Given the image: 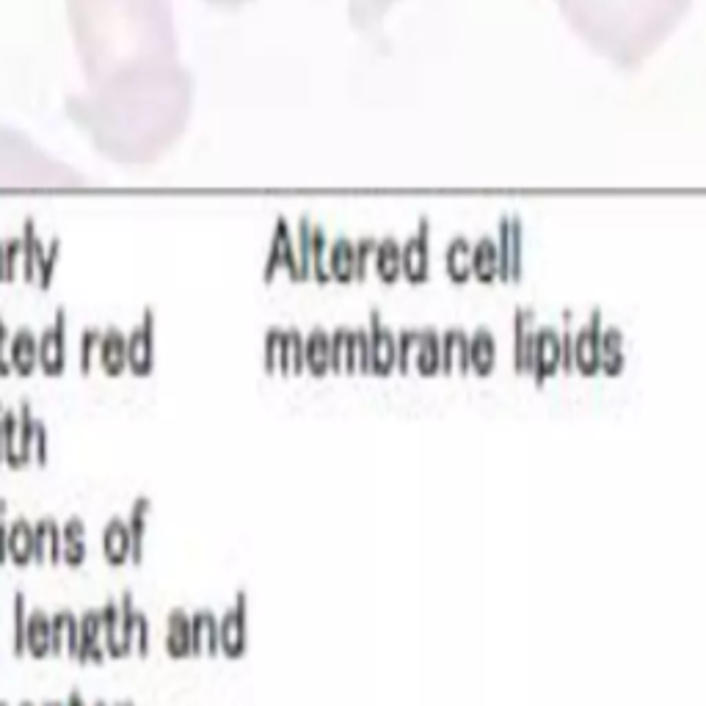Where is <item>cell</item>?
I'll return each instance as SVG.
<instances>
[{
  "label": "cell",
  "mask_w": 706,
  "mask_h": 706,
  "mask_svg": "<svg viewBox=\"0 0 706 706\" xmlns=\"http://www.w3.org/2000/svg\"><path fill=\"white\" fill-rule=\"evenodd\" d=\"M331 370L334 373H370L367 329H337L331 334Z\"/></svg>",
  "instance_id": "cell-1"
},
{
  "label": "cell",
  "mask_w": 706,
  "mask_h": 706,
  "mask_svg": "<svg viewBox=\"0 0 706 706\" xmlns=\"http://www.w3.org/2000/svg\"><path fill=\"white\" fill-rule=\"evenodd\" d=\"M522 238V218H502L500 235H497V279H502V282L522 279Z\"/></svg>",
  "instance_id": "cell-2"
},
{
  "label": "cell",
  "mask_w": 706,
  "mask_h": 706,
  "mask_svg": "<svg viewBox=\"0 0 706 706\" xmlns=\"http://www.w3.org/2000/svg\"><path fill=\"white\" fill-rule=\"evenodd\" d=\"M265 367L282 373H301L304 370V340L296 329H274L265 337Z\"/></svg>",
  "instance_id": "cell-3"
},
{
  "label": "cell",
  "mask_w": 706,
  "mask_h": 706,
  "mask_svg": "<svg viewBox=\"0 0 706 706\" xmlns=\"http://www.w3.org/2000/svg\"><path fill=\"white\" fill-rule=\"evenodd\" d=\"M367 340H370V373L373 376H389L398 367V337L381 320L378 309L370 312Z\"/></svg>",
  "instance_id": "cell-4"
},
{
  "label": "cell",
  "mask_w": 706,
  "mask_h": 706,
  "mask_svg": "<svg viewBox=\"0 0 706 706\" xmlns=\"http://www.w3.org/2000/svg\"><path fill=\"white\" fill-rule=\"evenodd\" d=\"M400 271L409 282H425L431 271V221L422 218L417 232L400 246Z\"/></svg>",
  "instance_id": "cell-5"
},
{
  "label": "cell",
  "mask_w": 706,
  "mask_h": 706,
  "mask_svg": "<svg viewBox=\"0 0 706 706\" xmlns=\"http://www.w3.org/2000/svg\"><path fill=\"white\" fill-rule=\"evenodd\" d=\"M602 309H593L591 320L574 331L571 342V362L580 370L582 376H593L599 370V340H602Z\"/></svg>",
  "instance_id": "cell-6"
},
{
  "label": "cell",
  "mask_w": 706,
  "mask_h": 706,
  "mask_svg": "<svg viewBox=\"0 0 706 706\" xmlns=\"http://www.w3.org/2000/svg\"><path fill=\"white\" fill-rule=\"evenodd\" d=\"M36 359H39V365H42L47 376H61L64 373V367H67V315H64V309H58L56 323L45 331Z\"/></svg>",
  "instance_id": "cell-7"
},
{
  "label": "cell",
  "mask_w": 706,
  "mask_h": 706,
  "mask_svg": "<svg viewBox=\"0 0 706 706\" xmlns=\"http://www.w3.org/2000/svg\"><path fill=\"white\" fill-rule=\"evenodd\" d=\"M560 365H563V334L558 329H552V326L538 329L530 376L536 378V384H544Z\"/></svg>",
  "instance_id": "cell-8"
},
{
  "label": "cell",
  "mask_w": 706,
  "mask_h": 706,
  "mask_svg": "<svg viewBox=\"0 0 706 706\" xmlns=\"http://www.w3.org/2000/svg\"><path fill=\"white\" fill-rule=\"evenodd\" d=\"M536 331L533 309H516V315H513V367H516V373H530L533 370Z\"/></svg>",
  "instance_id": "cell-9"
},
{
  "label": "cell",
  "mask_w": 706,
  "mask_h": 706,
  "mask_svg": "<svg viewBox=\"0 0 706 706\" xmlns=\"http://www.w3.org/2000/svg\"><path fill=\"white\" fill-rule=\"evenodd\" d=\"M155 318L152 309L144 312V323L133 331V337L127 342V365L133 367L136 376H149V370L155 365Z\"/></svg>",
  "instance_id": "cell-10"
},
{
  "label": "cell",
  "mask_w": 706,
  "mask_h": 706,
  "mask_svg": "<svg viewBox=\"0 0 706 706\" xmlns=\"http://www.w3.org/2000/svg\"><path fill=\"white\" fill-rule=\"evenodd\" d=\"M276 268H287L290 276L298 279V254H296V243H293V235H290V227H287L285 218H279L274 232V243H271V254H268V262H265V279L271 282L276 274Z\"/></svg>",
  "instance_id": "cell-11"
},
{
  "label": "cell",
  "mask_w": 706,
  "mask_h": 706,
  "mask_svg": "<svg viewBox=\"0 0 706 706\" xmlns=\"http://www.w3.org/2000/svg\"><path fill=\"white\" fill-rule=\"evenodd\" d=\"M442 370L445 373H469V334L464 329H450L442 334Z\"/></svg>",
  "instance_id": "cell-12"
},
{
  "label": "cell",
  "mask_w": 706,
  "mask_h": 706,
  "mask_svg": "<svg viewBox=\"0 0 706 706\" xmlns=\"http://www.w3.org/2000/svg\"><path fill=\"white\" fill-rule=\"evenodd\" d=\"M304 365L312 376H326L331 370V334L323 329L309 331L304 342Z\"/></svg>",
  "instance_id": "cell-13"
},
{
  "label": "cell",
  "mask_w": 706,
  "mask_h": 706,
  "mask_svg": "<svg viewBox=\"0 0 706 706\" xmlns=\"http://www.w3.org/2000/svg\"><path fill=\"white\" fill-rule=\"evenodd\" d=\"M414 367L420 370L422 376H436L442 370V337L433 329H420Z\"/></svg>",
  "instance_id": "cell-14"
},
{
  "label": "cell",
  "mask_w": 706,
  "mask_h": 706,
  "mask_svg": "<svg viewBox=\"0 0 706 706\" xmlns=\"http://www.w3.org/2000/svg\"><path fill=\"white\" fill-rule=\"evenodd\" d=\"M627 362V353H624V334L621 329H602V340H599V370H604L607 376L621 373V367Z\"/></svg>",
  "instance_id": "cell-15"
},
{
  "label": "cell",
  "mask_w": 706,
  "mask_h": 706,
  "mask_svg": "<svg viewBox=\"0 0 706 706\" xmlns=\"http://www.w3.org/2000/svg\"><path fill=\"white\" fill-rule=\"evenodd\" d=\"M100 359H103V370L108 376H119L127 367V342L119 329H108L100 334Z\"/></svg>",
  "instance_id": "cell-16"
},
{
  "label": "cell",
  "mask_w": 706,
  "mask_h": 706,
  "mask_svg": "<svg viewBox=\"0 0 706 706\" xmlns=\"http://www.w3.org/2000/svg\"><path fill=\"white\" fill-rule=\"evenodd\" d=\"M497 362V342L489 329H478L469 337V365L480 376H489Z\"/></svg>",
  "instance_id": "cell-17"
},
{
  "label": "cell",
  "mask_w": 706,
  "mask_h": 706,
  "mask_svg": "<svg viewBox=\"0 0 706 706\" xmlns=\"http://www.w3.org/2000/svg\"><path fill=\"white\" fill-rule=\"evenodd\" d=\"M472 254H475V243L469 238L450 240V246L445 251L447 276L456 279V282H467L472 276Z\"/></svg>",
  "instance_id": "cell-18"
},
{
  "label": "cell",
  "mask_w": 706,
  "mask_h": 706,
  "mask_svg": "<svg viewBox=\"0 0 706 706\" xmlns=\"http://www.w3.org/2000/svg\"><path fill=\"white\" fill-rule=\"evenodd\" d=\"M329 276L337 282L356 279V249L348 238H337L329 243Z\"/></svg>",
  "instance_id": "cell-19"
},
{
  "label": "cell",
  "mask_w": 706,
  "mask_h": 706,
  "mask_svg": "<svg viewBox=\"0 0 706 706\" xmlns=\"http://www.w3.org/2000/svg\"><path fill=\"white\" fill-rule=\"evenodd\" d=\"M36 353H39V348H36V340L34 334L28 329H20V334L14 337L12 345H9V367H12L14 373H20V376H31L36 367Z\"/></svg>",
  "instance_id": "cell-20"
},
{
  "label": "cell",
  "mask_w": 706,
  "mask_h": 706,
  "mask_svg": "<svg viewBox=\"0 0 706 706\" xmlns=\"http://www.w3.org/2000/svg\"><path fill=\"white\" fill-rule=\"evenodd\" d=\"M373 268L384 282H395L403 271H400V243L395 238L378 240L376 254H373Z\"/></svg>",
  "instance_id": "cell-21"
},
{
  "label": "cell",
  "mask_w": 706,
  "mask_h": 706,
  "mask_svg": "<svg viewBox=\"0 0 706 706\" xmlns=\"http://www.w3.org/2000/svg\"><path fill=\"white\" fill-rule=\"evenodd\" d=\"M472 274L478 276L480 282H494L497 279V240L489 238V235L475 243Z\"/></svg>",
  "instance_id": "cell-22"
},
{
  "label": "cell",
  "mask_w": 706,
  "mask_h": 706,
  "mask_svg": "<svg viewBox=\"0 0 706 706\" xmlns=\"http://www.w3.org/2000/svg\"><path fill=\"white\" fill-rule=\"evenodd\" d=\"M312 276L318 282H329V238L326 229L312 227Z\"/></svg>",
  "instance_id": "cell-23"
},
{
  "label": "cell",
  "mask_w": 706,
  "mask_h": 706,
  "mask_svg": "<svg viewBox=\"0 0 706 706\" xmlns=\"http://www.w3.org/2000/svg\"><path fill=\"white\" fill-rule=\"evenodd\" d=\"M298 279L312 276V221L301 218L298 224Z\"/></svg>",
  "instance_id": "cell-24"
},
{
  "label": "cell",
  "mask_w": 706,
  "mask_h": 706,
  "mask_svg": "<svg viewBox=\"0 0 706 706\" xmlns=\"http://www.w3.org/2000/svg\"><path fill=\"white\" fill-rule=\"evenodd\" d=\"M417 340H420V329L400 331V337H398V370L403 373V376H409V370L414 367Z\"/></svg>",
  "instance_id": "cell-25"
},
{
  "label": "cell",
  "mask_w": 706,
  "mask_h": 706,
  "mask_svg": "<svg viewBox=\"0 0 706 706\" xmlns=\"http://www.w3.org/2000/svg\"><path fill=\"white\" fill-rule=\"evenodd\" d=\"M376 246H378L376 238H362L353 243V249H356V279H365L367 276V268L373 265Z\"/></svg>",
  "instance_id": "cell-26"
},
{
  "label": "cell",
  "mask_w": 706,
  "mask_h": 706,
  "mask_svg": "<svg viewBox=\"0 0 706 706\" xmlns=\"http://www.w3.org/2000/svg\"><path fill=\"white\" fill-rule=\"evenodd\" d=\"M94 345H100V331L86 329V334H83V356H80V373H83V376H86L89 367H92Z\"/></svg>",
  "instance_id": "cell-27"
},
{
  "label": "cell",
  "mask_w": 706,
  "mask_h": 706,
  "mask_svg": "<svg viewBox=\"0 0 706 706\" xmlns=\"http://www.w3.org/2000/svg\"><path fill=\"white\" fill-rule=\"evenodd\" d=\"M58 254V240H53L50 243V257H42V287H47V282H50V271H53V260H56Z\"/></svg>",
  "instance_id": "cell-28"
},
{
  "label": "cell",
  "mask_w": 706,
  "mask_h": 706,
  "mask_svg": "<svg viewBox=\"0 0 706 706\" xmlns=\"http://www.w3.org/2000/svg\"><path fill=\"white\" fill-rule=\"evenodd\" d=\"M6 340H9V334H6V323L0 320V376H9V373H12L9 362L3 359V353H6Z\"/></svg>",
  "instance_id": "cell-29"
},
{
  "label": "cell",
  "mask_w": 706,
  "mask_h": 706,
  "mask_svg": "<svg viewBox=\"0 0 706 706\" xmlns=\"http://www.w3.org/2000/svg\"><path fill=\"white\" fill-rule=\"evenodd\" d=\"M3 265H6V262H3V246H0V276H6L3 274Z\"/></svg>",
  "instance_id": "cell-30"
}]
</instances>
